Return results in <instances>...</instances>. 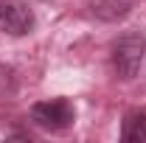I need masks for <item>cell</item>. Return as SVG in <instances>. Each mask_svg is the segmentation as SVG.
<instances>
[{"label":"cell","instance_id":"obj_3","mask_svg":"<svg viewBox=\"0 0 146 143\" xmlns=\"http://www.w3.org/2000/svg\"><path fill=\"white\" fill-rule=\"evenodd\" d=\"M34 28V11L20 0H0V31L23 36Z\"/></svg>","mask_w":146,"mask_h":143},{"label":"cell","instance_id":"obj_2","mask_svg":"<svg viewBox=\"0 0 146 143\" xmlns=\"http://www.w3.org/2000/svg\"><path fill=\"white\" fill-rule=\"evenodd\" d=\"M31 121L48 132H62L76 121L73 104L65 98H48V101H36L31 107Z\"/></svg>","mask_w":146,"mask_h":143},{"label":"cell","instance_id":"obj_4","mask_svg":"<svg viewBox=\"0 0 146 143\" xmlns=\"http://www.w3.org/2000/svg\"><path fill=\"white\" fill-rule=\"evenodd\" d=\"M121 140L146 143V109H129L121 124Z\"/></svg>","mask_w":146,"mask_h":143},{"label":"cell","instance_id":"obj_1","mask_svg":"<svg viewBox=\"0 0 146 143\" xmlns=\"http://www.w3.org/2000/svg\"><path fill=\"white\" fill-rule=\"evenodd\" d=\"M146 56V36L141 31H127L112 45V65L121 79H135Z\"/></svg>","mask_w":146,"mask_h":143}]
</instances>
